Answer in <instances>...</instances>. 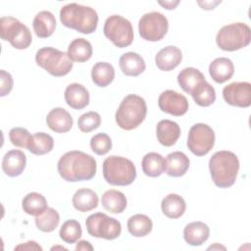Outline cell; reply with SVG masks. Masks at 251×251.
Listing matches in <instances>:
<instances>
[{
  "label": "cell",
  "instance_id": "obj_1",
  "mask_svg": "<svg viewBox=\"0 0 251 251\" xmlns=\"http://www.w3.org/2000/svg\"><path fill=\"white\" fill-rule=\"evenodd\" d=\"M57 169L60 176L70 182L91 179L97 170L96 160L78 150L65 153L58 161Z\"/></svg>",
  "mask_w": 251,
  "mask_h": 251
},
{
  "label": "cell",
  "instance_id": "obj_2",
  "mask_svg": "<svg viewBox=\"0 0 251 251\" xmlns=\"http://www.w3.org/2000/svg\"><path fill=\"white\" fill-rule=\"evenodd\" d=\"M209 170L213 182L220 188H227L236 180L239 160L231 151H218L209 160Z\"/></svg>",
  "mask_w": 251,
  "mask_h": 251
},
{
  "label": "cell",
  "instance_id": "obj_3",
  "mask_svg": "<svg viewBox=\"0 0 251 251\" xmlns=\"http://www.w3.org/2000/svg\"><path fill=\"white\" fill-rule=\"evenodd\" d=\"M60 21L63 25L84 34L94 32L98 25L97 12L88 6L70 3L60 10Z\"/></svg>",
  "mask_w": 251,
  "mask_h": 251
},
{
  "label": "cell",
  "instance_id": "obj_4",
  "mask_svg": "<svg viewBox=\"0 0 251 251\" xmlns=\"http://www.w3.org/2000/svg\"><path fill=\"white\" fill-rule=\"evenodd\" d=\"M146 114L147 106L145 100L136 94H128L122 100L115 119L121 128L131 130L141 125L146 118Z\"/></svg>",
  "mask_w": 251,
  "mask_h": 251
},
{
  "label": "cell",
  "instance_id": "obj_5",
  "mask_svg": "<svg viewBox=\"0 0 251 251\" xmlns=\"http://www.w3.org/2000/svg\"><path fill=\"white\" fill-rule=\"evenodd\" d=\"M103 176L112 185L126 186L131 184L136 177L134 164L121 156L107 157L103 162Z\"/></svg>",
  "mask_w": 251,
  "mask_h": 251
},
{
  "label": "cell",
  "instance_id": "obj_6",
  "mask_svg": "<svg viewBox=\"0 0 251 251\" xmlns=\"http://www.w3.org/2000/svg\"><path fill=\"white\" fill-rule=\"evenodd\" d=\"M36 64L53 76H64L73 69V61L66 52L54 47L40 48L35 54Z\"/></svg>",
  "mask_w": 251,
  "mask_h": 251
},
{
  "label": "cell",
  "instance_id": "obj_7",
  "mask_svg": "<svg viewBox=\"0 0 251 251\" xmlns=\"http://www.w3.org/2000/svg\"><path fill=\"white\" fill-rule=\"evenodd\" d=\"M251 40L250 27L244 23H234L223 26L217 33L216 42L225 51H236L249 45Z\"/></svg>",
  "mask_w": 251,
  "mask_h": 251
},
{
  "label": "cell",
  "instance_id": "obj_8",
  "mask_svg": "<svg viewBox=\"0 0 251 251\" xmlns=\"http://www.w3.org/2000/svg\"><path fill=\"white\" fill-rule=\"evenodd\" d=\"M0 35L3 40L9 41L16 49H26L32 41L29 28L13 17H2L0 19Z\"/></svg>",
  "mask_w": 251,
  "mask_h": 251
},
{
  "label": "cell",
  "instance_id": "obj_9",
  "mask_svg": "<svg viewBox=\"0 0 251 251\" xmlns=\"http://www.w3.org/2000/svg\"><path fill=\"white\" fill-rule=\"evenodd\" d=\"M103 32L119 48L127 47L133 41V28L130 22L120 15H113L106 19Z\"/></svg>",
  "mask_w": 251,
  "mask_h": 251
},
{
  "label": "cell",
  "instance_id": "obj_10",
  "mask_svg": "<svg viewBox=\"0 0 251 251\" xmlns=\"http://www.w3.org/2000/svg\"><path fill=\"white\" fill-rule=\"evenodd\" d=\"M85 226L91 236L106 240L116 239L122 232V225L118 220L100 212L88 216Z\"/></svg>",
  "mask_w": 251,
  "mask_h": 251
},
{
  "label": "cell",
  "instance_id": "obj_11",
  "mask_svg": "<svg viewBox=\"0 0 251 251\" xmlns=\"http://www.w3.org/2000/svg\"><path fill=\"white\" fill-rule=\"evenodd\" d=\"M187 147L196 156L208 154L215 144V132L206 124L198 123L192 126L188 131Z\"/></svg>",
  "mask_w": 251,
  "mask_h": 251
},
{
  "label": "cell",
  "instance_id": "obj_12",
  "mask_svg": "<svg viewBox=\"0 0 251 251\" xmlns=\"http://www.w3.org/2000/svg\"><path fill=\"white\" fill-rule=\"evenodd\" d=\"M169 29L167 18L160 12L144 14L138 23L140 36L147 41L155 42L161 40Z\"/></svg>",
  "mask_w": 251,
  "mask_h": 251
},
{
  "label": "cell",
  "instance_id": "obj_13",
  "mask_svg": "<svg viewBox=\"0 0 251 251\" xmlns=\"http://www.w3.org/2000/svg\"><path fill=\"white\" fill-rule=\"evenodd\" d=\"M225 101L231 106L247 108L251 105V84L247 81H234L223 89Z\"/></svg>",
  "mask_w": 251,
  "mask_h": 251
},
{
  "label": "cell",
  "instance_id": "obj_14",
  "mask_svg": "<svg viewBox=\"0 0 251 251\" xmlns=\"http://www.w3.org/2000/svg\"><path fill=\"white\" fill-rule=\"evenodd\" d=\"M158 106L161 111L170 115L180 117L188 111L186 97L175 90H165L158 98Z\"/></svg>",
  "mask_w": 251,
  "mask_h": 251
},
{
  "label": "cell",
  "instance_id": "obj_15",
  "mask_svg": "<svg viewBox=\"0 0 251 251\" xmlns=\"http://www.w3.org/2000/svg\"><path fill=\"white\" fill-rule=\"evenodd\" d=\"M26 165L25 154L18 149L8 151L2 160V170L8 176L15 177L24 172Z\"/></svg>",
  "mask_w": 251,
  "mask_h": 251
},
{
  "label": "cell",
  "instance_id": "obj_16",
  "mask_svg": "<svg viewBox=\"0 0 251 251\" xmlns=\"http://www.w3.org/2000/svg\"><path fill=\"white\" fill-rule=\"evenodd\" d=\"M46 124L53 131L58 133H65L72 128L74 120L67 110L61 107H57L52 109L47 114Z\"/></svg>",
  "mask_w": 251,
  "mask_h": 251
},
{
  "label": "cell",
  "instance_id": "obj_17",
  "mask_svg": "<svg viewBox=\"0 0 251 251\" xmlns=\"http://www.w3.org/2000/svg\"><path fill=\"white\" fill-rule=\"evenodd\" d=\"M182 60V53L179 48L169 45L162 48L155 57L157 67L164 72H169L176 69Z\"/></svg>",
  "mask_w": 251,
  "mask_h": 251
},
{
  "label": "cell",
  "instance_id": "obj_18",
  "mask_svg": "<svg viewBox=\"0 0 251 251\" xmlns=\"http://www.w3.org/2000/svg\"><path fill=\"white\" fill-rule=\"evenodd\" d=\"M66 103L73 109L81 110L89 104V92L79 83H71L65 90Z\"/></svg>",
  "mask_w": 251,
  "mask_h": 251
},
{
  "label": "cell",
  "instance_id": "obj_19",
  "mask_svg": "<svg viewBox=\"0 0 251 251\" xmlns=\"http://www.w3.org/2000/svg\"><path fill=\"white\" fill-rule=\"evenodd\" d=\"M156 135L158 141L166 146H173L180 136L179 126L171 120H162L157 124Z\"/></svg>",
  "mask_w": 251,
  "mask_h": 251
},
{
  "label": "cell",
  "instance_id": "obj_20",
  "mask_svg": "<svg viewBox=\"0 0 251 251\" xmlns=\"http://www.w3.org/2000/svg\"><path fill=\"white\" fill-rule=\"evenodd\" d=\"M234 73V66L230 59L226 57L216 58L209 66V74L214 81L224 83L231 78Z\"/></svg>",
  "mask_w": 251,
  "mask_h": 251
},
{
  "label": "cell",
  "instance_id": "obj_21",
  "mask_svg": "<svg viewBox=\"0 0 251 251\" xmlns=\"http://www.w3.org/2000/svg\"><path fill=\"white\" fill-rule=\"evenodd\" d=\"M210 235L209 226L203 222H192L185 226L183 229V237L186 243L191 246L202 245Z\"/></svg>",
  "mask_w": 251,
  "mask_h": 251
},
{
  "label": "cell",
  "instance_id": "obj_22",
  "mask_svg": "<svg viewBox=\"0 0 251 251\" xmlns=\"http://www.w3.org/2000/svg\"><path fill=\"white\" fill-rule=\"evenodd\" d=\"M119 66L123 74L128 76H137L146 69L143 58L135 52H126L123 54L120 57Z\"/></svg>",
  "mask_w": 251,
  "mask_h": 251
},
{
  "label": "cell",
  "instance_id": "obj_23",
  "mask_svg": "<svg viewBox=\"0 0 251 251\" xmlns=\"http://www.w3.org/2000/svg\"><path fill=\"white\" fill-rule=\"evenodd\" d=\"M188 168L189 159L184 153L180 151L172 152L165 159V172L170 176H182L185 175Z\"/></svg>",
  "mask_w": 251,
  "mask_h": 251
},
{
  "label": "cell",
  "instance_id": "obj_24",
  "mask_svg": "<svg viewBox=\"0 0 251 251\" xmlns=\"http://www.w3.org/2000/svg\"><path fill=\"white\" fill-rule=\"evenodd\" d=\"M33 30L37 37L47 38L53 34L56 28L55 16L49 11H40L32 21Z\"/></svg>",
  "mask_w": 251,
  "mask_h": 251
},
{
  "label": "cell",
  "instance_id": "obj_25",
  "mask_svg": "<svg viewBox=\"0 0 251 251\" xmlns=\"http://www.w3.org/2000/svg\"><path fill=\"white\" fill-rule=\"evenodd\" d=\"M204 81H206L204 75L198 69L192 67L184 68L177 75V82L179 86L183 91L190 95Z\"/></svg>",
  "mask_w": 251,
  "mask_h": 251
},
{
  "label": "cell",
  "instance_id": "obj_26",
  "mask_svg": "<svg viewBox=\"0 0 251 251\" xmlns=\"http://www.w3.org/2000/svg\"><path fill=\"white\" fill-rule=\"evenodd\" d=\"M75 210L85 213L95 209L98 206V195L92 189L80 188L75 191L72 199Z\"/></svg>",
  "mask_w": 251,
  "mask_h": 251
},
{
  "label": "cell",
  "instance_id": "obj_27",
  "mask_svg": "<svg viewBox=\"0 0 251 251\" xmlns=\"http://www.w3.org/2000/svg\"><path fill=\"white\" fill-rule=\"evenodd\" d=\"M163 214L170 219L180 218L186 209L184 199L176 193H171L165 196L161 202Z\"/></svg>",
  "mask_w": 251,
  "mask_h": 251
},
{
  "label": "cell",
  "instance_id": "obj_28",
  "mask_svg": "<svg viewBox=\"0 0 251 251\" xmlns=\"http://www.w3.org/2000/svg\"><path fill=\"white\" fill-rule=\"evenodd\" d=\"M101 203L105 210L114 214H121L126 208L127 200L123 192L116 189H110L105 191L102 195Z\"/></svg>",
  "mask_w": 251,
  "mask_h": 251
},
{
  "label": "cell",
  "instance_id": "obj_29",
  "mask_svg": "<svg viewBox=\"0 0 251 251\" xmlns=\"http://www.w3.org/2000/svg\"><path fill=\"white\" fill-rule=\"evenodd\" d=\"M67 54L74 62H86L92 56V45L84 38H75L70 43Z\"/></svg>",
  "mask_w": 251,
  "mask_h": 251
},
{
  "label": "cell",
  "instance_id": "obj_30",
  "mask_svg": "<svg viewBox=\"0 0 251 251\" xmlns=\"http://www.w3.org/2000/svg\"><path fill=\"white\" fill-rule=\"evenodd\" d=\"M143 173L150 177H157L165 172V159L156 152H149L141 161Z\"/></svg>",
  "mask_w": 251,
  "mask_h": 251
},
{
  "label": "cell",
  "instance_id": "obj_31",
  "mask_svg": "<svg viewBox=\"0 0 251 251\" xmlns=\"http://www.w3.org/2000/svg\"><path fill=\"white\" fill-rule=\"evenodd\" d=\"M92 81L99 87H106L115 78V69L107 62L96 63L91 70Z\"/></svg>",
  "mask_w": 251,
  "mask_h": 251
},
{
  "label": "cell",
  "instance_id": "obj_32",
  "mask_svg": "<svg viewBox=\"0 0 251 251\" xmlns=\"http://www.w3.org/2000/svg\"><path fill=\"white\" fill-rule=\"evenodd\" d=\"M127 230L135 237H143L149 234L153 227L151 219L143 214H135L127 221Z\"/></svg>",
  "mask_w": 251,
  "mask_h": 251
},
{
  "label": "cell",
  "instance_id": "obj_33",
  "mask_svg": "<svg viewBox=\"0 0 251 251\" xmlns=\"http://www.w3.org/2000/svg\"><path fill=\"white\" fill-rule=\"evenodd\" d=\"M22 207L24 212L27 215L35 217L43 213L48 208L45 197L37 192H30L26 194L22 201Z\"/></svg>",
  "mask_w": 251,
  "mask_h": 251
},
{
  "label": "cell",
  "instance_id": "obj_34",
  "mask_svg": "<svg viewBox=\"0 0 251 251\" xmlns=\"http://www.w3.org/2000/svg\"><path fill=\"white\" fill-rule=\"evenodd\" d=\"M54 147V139L45 132H36L31 136L27 149L34 155L40 156L52 151Z\"/></svg>",
  "mask_w": 251,
  "mask_h": 251
},
{
  "label": "cell",
  "instance_id": "obj_35",
  "mask_svg": "<svg viewBox=\"0 0 251 251\" xmlns=\"http://www.w3.org/2000/svg\"><path fill=\"white\" fill-rule=\"evenodd\" d=\"M60 216L59 213L53 208H47L43 213L36 216V227L43 232H51L59 226Z\"/></svg>",
  "mask_w": 251,
  "mask_h": 251
},
{
  "label": "cell",
  "instance_id": "obj_36",
  "mask_svg": "<svg viewBox=\"0 0 251 251\" xmlns=\"http://www.w3.org/2000/svg\"><path fill=\"white\" fill-rule=\"evenodd\" d=\"M191 96L197 105L201 107H208L215 102L216 91L210 83L204 81L192 92Z\"/></svg>",
  "mask_w": 251,
  "mask_h": 251
},
{
  "label": "cell",
  "instance_id": "obj_37",
  "mask_svg": "<svg viewBox=\"0 0 251 251\" xmlns=\"http://www.w3.org/2000/svg\"><path fill=\"white\" fill-rule=\"evenodd\" d=\"M82 234V229L80 224L75 220L66 221L59 231L60 238L66 243L72 244L76 242Z\"/></svg>",
  "mask_w": 251,
  "mask_h": 251
},
{
  "label": "cell",
  "instance_id": "obj_38",
  "mask_svg": "<svg viewBox=\"0 0 251 251\" xmlns=\"http://www.w3.org/2000/svg\"><path fill=\"white\" fill-rule=\"evenodd\" d=\"M101 125V117L97 112L90 111L82 114L77 121V126L80 131L90 132L98 128Z\"/></svg>",
  "mask_w": 251,
  "mask_h": 251
},
{
  "label": "cell",
  "instance_id": "obj_39",
  "mask_svg": "<svg viewBox=\"0 0 251 251\" xmlns=\"http://www.w3.org/2000/svg\"><path fill=\"white\" fill-rule=\"evenodd\" d=\"M90 148L95 154L103 156L111 150L112 140L107 133H97L90 139Z\"/></svg>",
  "mask_w": 251,
  "mask_h": 251
},
{
  "label": "cell",
  "instance_id": "obj_40",
  "mask_svg": "<svg viewBox=\"0 0 251 251\" xmlns=\"http://www.w3.org/2000/svg\"><path fill=\"white\" fill-rule=\"evenodd\" d=\"M31 134L25 127H13L9 131V138L13 145L20 148H27L28 143L31 139Z\"/></svg>",
  "mask_w": 251,
  "mask_h": 251
},
{
  "label": "cell",
  "instance_id": "obj_41",
  "mask_svg": "<svg viewBox=\"0 0 251 251\" xmlns=\"http://www.w3.org/2000/svg\"><path fill=\"white\" fill-rule=\"evenodd\" d=\"M0 80H1L0 96L4 97L7 94H9L13 88V77L8 72H6L5 70H1L0 71Z\"/></svg>",
  "mask_w": 251,
  "mask_h": 251
},
{
  "label": "cell",
  "instance_id": "obj_42",
  "mask_svg": "<svg viewBox=\"0 0 251 251\" xmlns=\"http://www.w3.org/2000/svg\"><path fill=\"white\" fill-rule=\"evenodd\" d=\"M15 250H42V247L37 244L35 241H32V240H29L25 243H23V244H19L15 247Z\"/></svg>",
  "mask_w": 251,
  "mask_h": 251
},
{
  "label": "cell",
  "instance_id": "obj_43",
  "mask_svg": "<svg viewBox=\"0 0 251 251\" xmlns=\"http://www.w3.org/2000/svg\"><path fill=\"white\" fill-rule=\"evenodd\" d=\"M75 250H83V251H92L93 250V246L86 240H80L77 242L76 246H75Z\"/></svg>",
  "mask_w": 251,
  "mask_h": 251
},
{
  "label": "cell",
  "instance_id": "obj_44",
  "mask_svg": "<svg viewBox=\"0 0 251 251\" xmlns=\"http://www.w3.org/2000/svg\"><path fill=\"white\" fill-rule=\"evenodd\" d=\"M220 3H221V1H215V2H211V1H209V2H207V1L200 2L199 1L198 5H200L202 7V9H204V10H212Z\"/></svg>",
  "mask_w": 251,
  "mask_h": 251
},
{
  "label": "cell",
  "instance_id": "obj_45",
  "mask_svg": "<svg viewBox=\"0 0 251 251\" xmlns=\"http://www.w3.org/2000/svg\"><path fill=\"white\" fill-rule=\"evenodd\" d=\"M159 4L168 10H172V9H175L179 4V1H165V2H159Z\"/></svg>",
  "mask_w": 251,
  "mask_h": 251
},
{
  "label": "cell",
  "instance_id": "obj_46",
  "mask_svg": "<svg viewBox=\"0 0 251 251\" xmlns=\"http://www.w3.org/2000/svg\"><path fill=\"white\" fill-rule=\"evenodd\" d=\"M221 248L224 249V250L226 249V247L221 246V245H219V244H215V245H213V246H210L208 249H212V250H213V249H221Z\"/></svg>",
  "mask_w": 251,
  "mask_h": 251
},
{
  "label": "cell",
  "instance_id": "obj_47",
  "mask_svg": "<svg viewBox=\"0 0 251 251\" xmlns=\"http://www.w3.org/2000/svg\"><path fill=\"white\" fill-rule=\"evenodd\" d=\"M56 250V249H62V250H67V248H65V247H63V246H54V247H52L51 248V250Z\"/></svg>",
  "mask_w": 251,
  "mask_h": 251
}]
</instances>
